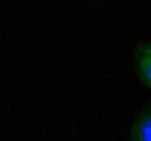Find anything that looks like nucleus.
<instances>
[{"instance_id": "f03ea898", "label": "nucleus", "mask_w": 151, "mask_h": 141, "mask_svg": "<svg viewBox=\"0 0 151 141\" xmlns=\"http://www.w3.org/2000/svg\"><path fill=\"white\" fill-rule=\"evenodd\" d=\"M132 140L137 141H151V107L145 109L137 117L130 131Z\"/></svg>"}, {"instance_id": "f257e3e1", "label": "nucleus", "mask_w": 151, "mask_h": 141, "mask_svg": "<svg viewBox=\"0 0 151 141\" xmlns=\"http://www.w3.org/2000/svg\"><path fill=\"white\" fill-rule=\"evenodd\" d=\"M137 72L140 79L151 88V42L143 44L137 52Z\"/></svg>"}]
</instances>
